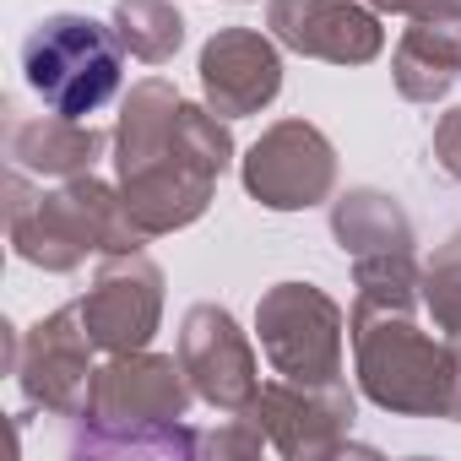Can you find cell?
<instances>
[{"mask_svg": "<svg viewBox=\"0 0 461 461\" xmlns=\"http://www.w3.org/2000/svg\"><path fill=\"white\" fill-rule=\"evenodd\" d=\"M23 77L44 109L66 114V120H87L120 93L125 44H120L114 23L82 17V12H55L23 39Z\"/></svg>", "mask_w": 461, "mask_h": 461, "instance_id": "obj_5", "label": "cell"}, {"mask_svg": "<svg viewBox=\"0 0 461 461\" xmlns=\"http://www.w3.org/2000/svg\"><path fill=\"white\" fill-rule=\"evenodd\" d=\"M412 310L418 304L353 299L348 331L358 385L385 412L461 423V337H429Z\"/></svg>", "mask_w": 461, "mask_h": 461, "instance_id": "obj_3", "label": "cell"}, {"mask_svg": "<svg viewBox=\"0 0 461 461\" xmlns=\"http://www.w3.org/2000/svg\"><path fill=\"white\" fill-rule=\"evenodd\" d=\"M380 17H439V12H461V0H364Z\"/></svg>", "mask_w": 461, "mask_h": 461, "instance_id": "obj_19", "label": "cell"}, {"mask_svg": "<svg viewBox=\"0 0 461 461\" xmlns=\"http://www.w3.org/2000/svg\"><path fill=\"white\" fill-rule=\"evenodd\" d=\"M267 28L283 50L326 66H369L385 50L380 12L358 0H267Z\"/></svg>", "mask_w": 461, "mask_h": 461, "instance_id": "obj_12", "label": "cell"}, {"mask_svg": "<svg viewBox=\"0 0 461 461\" xmlns=\"http://www.w3.org/2000/svg\"><path fill=\"white\" fill-rule=\"evenodd\" d=\"M439 256H456V261H461V228H456V234H450V240L439 245Z\"/></svg>", "mask_w": 461, "mask_h": 461, "instance_id": "obj_20", "label": "cell"}, {"mask_svg": "<svg viewBox=\"0 0 461 461\" xmlns=\"http://www.w3.org/2000/svg\"><path fill=\"white\" fill-rule=\"evenodd\" d=\"M261 418L267 439L277 456H337L348 450V434H353V391L348 380H331V385H299V380H267L256 391V402L245 407Z\"/></svg>", "mask_w": 461, "mask_h": 461, "instance_id": "obj_11", "label": "cell"}, {"mask_svg": "<svg viewBox=\"0 0 461 461\" xmlns=\"http://www.w3.org/2000/svg\"><path fill=\"white\" fill-rule=\"evenodd\" d=\"M179 364L201 402L217 412H245L261 391V364L250 337L222 304H190L179 321Z\"/></svg>", "mask_w": 461, "mask_h": 461, "instance_id": "obj_10", "label": "cell"}, {"mask_svg": "<svg viewBox=\"0 0 461 461\" xmlns=\"http://www.w3.org/2000/svg\"><path fill=\"white\" fill-rule=\"evenodd\" d=\"M240 174H245V190L267 212H304V206L331 201V190H337V147L310 120H277L245 152Z\"/></svg>", "mask_w": 461, "mask_h": 461, "instance_id": "obj_7", "label": "cell"}, {"mask_svg": "<svg viewBox=\"0 0 461 461\" xmlns=\"http://www.w3.org/2000/svg\"><path fill=\"white\" fill-rule=\"evenodd\" d=\"M190 396L195 385L179 353H109L82 412L77 456H201V434L179 423Z\"/></svg>", "mask_w": 461, "mask_h": 461, "instance_id": "obj_2", "label": "cell"}, {"mask_svg": "<svg viewBox=\"0 0 461 461\" xmlns=\"http://www.w3.org/2000/svg\"><path fill=\"white\" fill-rule=\"evenodd\" d=\"M434 163L445 179L461 185V104L450 114H439V125H434Z\"/></svg>", "mask_w": 461, "mask_h": 461, "instance_id": "obj_18", "label": "cell"}, {"mask_svg": "<svg viewBox=\"0 0 461 461\" xmlns=\"http://www.w3.org/2000/svg\"><path fill=\"white\" fill-rule=\"evenodd\" d=\"M114 163H120V195L131 222L147 240L190 228L234 163L228 120L185 104L174 82L147 77L125 93L120 125H114Z\"/></svg>", "mask_w": 461, "mask_h": 461, "instance_id": "obj_1", "label": "cell"}, {"mask_svg": "<svg viewBox=\"0 0 461 461\" xmlns=\"http://www.w3.org/2000/svg\"><path fill=\"white\" fill-rule=\"evenodd\" d=\"M201 93H206V109L222 114V120L261 114L283 93L277 39H267L261 28H222V33H212L206 50H201Z\"/></svg>", "mask_w": 461, "mask_h": 461, "instance_id": "obj_13", "label": "cell"}, {"mask_svg": "<svg viewBox=\"0 0 461 461\" xmlns=\"http://www.w3.org/2000/svg\"><path fill=\"white\" fill-rule=\"evenodd\" d=\"M391 77L407 104H439L461 77V12L412 17L391 55Z\"/></svg>", "mask_w": 461, "mask_h": 461, "instance_id": "obj_15", "label": "cell"}, {"mask_svg": "<svg viewBox=\"0 0 461 461\" xmlns=\"http://www.w3.org/2000/svg\"><path fill=\"white\" fill-rule=\"evenodd\" d=\"M93 353H98V342L82 326V310L77 304L44 315L23 337L17 369H12L17 385H23V396H28V407L60 412V418H82L87 412V396H93V380H98Z\"/></svg>", "mask_w": 461, "mask_h": 461, "instance_id": "obj_8", "label": "cell"}, {"mask_svg": "<svg viewBox=\"0 0 461 461\" xmlns=\"http://www.w3.org/2000/svg\"><path fill=\"white\" fill-rule=\"evenodd\" d=\"M114 33L136 60L168 66L179 55V44H185V17L174 12V0H120L114 6Z\"/></svg>", "mask_w": 461, "mask_h": 461, "instance_id": "obj_17", "label": "cell"}, {"mask_svg": "<svg viewBox=\"0 0 461 461\" xmlns=\"http://www.w3.org/2000/svg\"><path fill=\"white\" fill-rule=\"evenodd\" d=\"M256 331H261V353L272 364V375L299 380V385H331L348 380L342 375V310L331 294H321L315 283H277L261 294L256 304Z\"/></svg>", "mask_w": 461, "mask_h": 461, "instance_id": "obj_6", "label": "cell"}, {"mask_svg": "<svg viewBox=\"0 0 461 461\" xmlns=\"http://www.w3.org/2000/svg\"><path fill=\"white\" fill-rule=\"evenodd\" d=\"M331 234L353 261L418 256V234H412V217L402 212V201L385 190H369V185L331 201Z\"/></svg>", "mask_w": 461, "mask_h": 461, "instance_id": "obj_16", "label": "cell"}, {"mask_svg": "<svg viewBox=\"0 0 461 461\" xmlns=\"http://www.w3.org/2000/svg\"><path fill=\"white\" fill-rule=\"evenodd\" d=\"M109 136L93 131L87 120H66V114H12L6 120V158L12 168L23 174H39V179H77V174H93V163L104 158Z\"/></svg>", "mask_w": 461, "mask_h": 461, "instance_id": "obj_14", "label": "cell"}, {"mask_svg": "<svg viewBox=\"0 0 461 461\" xmlns=\"http://www.w3.org/2000/svg\"><path fill=\"white\" fill-rule=\"evenodd\" d=\"M6 234L39 272H77L87 256H125L147 240L109 179L77 174L60 179V190H33L23 168L6 174Z\"/></svg>", "mask_w": 461, "mask_h": 461, "instance_id": "obj_4", "label": "cell"}, {"mask_svg": "<svg viewBox=\"0 0 461 461\" xmlns=\"http://www.w3.org/2000/svg\"><path fill=\"white\" fill-rule=\"evenodd\" d=\"M82 326L93 331L98 353H141L163 321V267L147 250L104 256L93 288L77 299Z\"/></svg>", "mask_w": 461, "mask_h": 461, "instance_id": "obj_9", "label": "cell"}]
</instances>
